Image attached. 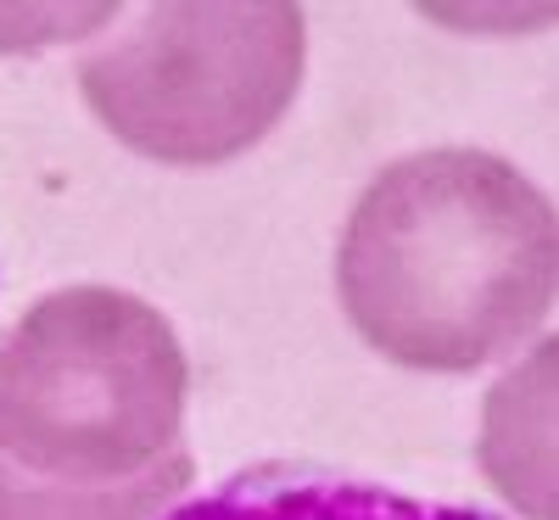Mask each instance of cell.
<instances>
[{
    "label": "cell",
    "instance_id": "cell-1",
    "mask_svg": "<svg viewBox=\"0 0 559 520\" xmlns=\"http://www.w3.org/2000/svg\"><path fill=\"white\" fill-rule=\"evenodd\" d=\"M174 324L129 292L39 297L0 342V520H152L197 464Z\"/></svg>",
    "mask_w": 559,
    "mask_h": 520
},
{
    "label": "cell",
    "instance_id": "cell-2",
    "mask_svg": "<svg viewBox=\"0 0 559 520\" xmlns=\"http://www.w3.org/2000/svg\"><path fill=\"white\" fill-rule=\"evenodd\" d=\"M554 208L492 152H414L369 179L336 292L353 330L403 369H481L554 308Z\"/></svg>",
    "mask_w": 559,
    "mask_h": 520
},
{
    "label": "cell",
    "instance_id": "cell-3",
    "mask_svg": "<svg viewBox=\"0 0 559 520\" xmlns=\"http://www.w3.org/2000/svg\"><path fill=\"white\" fill-rule=\"evenodd\" d=\"M297 7H157L79 84L102 123L163 163H224L263 140L302 84Z\"/></svg>",
    "mask_w": 559,
    "mask_h": 520
},
{
    "label": "cell",
    "instance_id": "cell-4",
    "mask_svg": "<svg viewBox=\"0 0 559 520\" xmlns=\"http://www.w3.org/2000/svg\"><path fill=\"white\" fill-rule=\"evenodd\" d=\"M157 520H498V515L471 509V504L392 493L376 482H347V476H331V470L269 464V470H252V476H236L213 498L163 509Z\"/></svg>",
    "mask_w": 559,
    "mask_h": 520
}]
</instances>
